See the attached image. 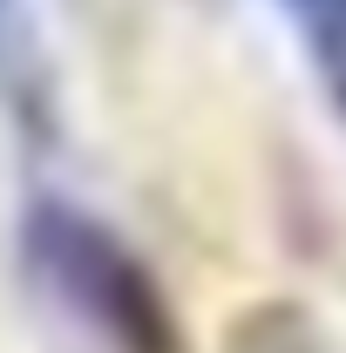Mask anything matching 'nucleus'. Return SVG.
Masks as SVG:
<instances>
[{"label": "nucleus", "mask_w": 346, "mask_h": 353, "mask_svg": "<svg viewBox=\"0 0 346 353\" xmlns=\"http://www.w3.org/2000/svg\"><path fill=\"white\" fill-rule=\"evenodd\" d=\"M21 265L54 306L109 353H183L170 299L136 245L75 197H34L21 211Z\"/></svg>", "instance_id": "f257e3e1"}, {"label": "nucleus", "mask_w": 346, "mask_h": 353, "mask_svg": "<svg viewBox=\"0 0 346 353\" xmlns=\"http://www.w3.org/2000/svg\"><path fill=\"white\" fill-rule=\"evenodd\" d=\"M278 14L299 34L305 61H312V82L346 116V0H278Z\"/></svg>", "instance_id": "f03ea898"}, {"label": "nucleus", "mask_w": 346, "mask_h": 353, "mask_svg": "<svg viewBox=\"0 0 346 353\" xmlns=\"http://www.w3.org/2000/svg\"><path fill=\"white\" fill-rule=\"evenodd\" d=\"M0 95L14 116L41 123V95H48V61H41V34L28 0H0Z\"/></svg>", "instance_id": "7ed1b4c3"}]
</instances>
